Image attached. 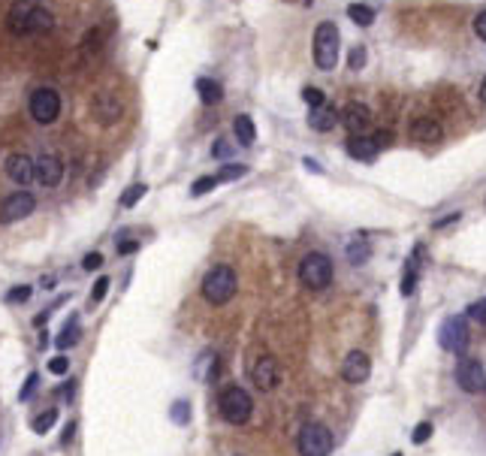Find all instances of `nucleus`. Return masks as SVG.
<instances>
[{"instance_id":"nucleus-30","label":"nucleus","mask_w":486,"mask_h":456,"mask_svg":"<svg viewBox=\"0 0 486 456\" xmlns=\"http://www.w3.org/2000/svg\"><path fill=\"white\" fill-rule=\"evenodd\" d=\"M302 100H305V103H308L311 109H318V106L326 103V94H323L320 88H305V91H302Z\"/></svg>"},{"instance_id":"nucleus-12","label":"nucleus","mask_w":486,"mask_h":456,"mask_svg":"<svg viewBox=\"0 0 486 456\" xmlns=\"http://www.w3.org/2000/svg\"><path fill=\"white\" fill-rule=\"evenodd\" d=\"M33 178H37L42 188H58L64 178V161L54 154H42L40 161H33Z\"/></svg>"},{"instance_id":"nucleus-8","label":"nucleus","mask_w":486,"mask_h":456,"mask_svg":"<svg viewBox=\"0 0 486 456\" xmlns=\"http://www.w3.org/2000/svg\"><path fill=\"white\" fill-rule=\"evenodd\" d=\"M30 115L40 124H54L61 115V97L52 88H37L30 94Z\"/></svg>"},{"instance_id":"nucleus-28","label":"nucleus","mask_w":486,"mask_h":456,"mask_svg":"<svg viewBox=\"0 0 486 456\" xmlns=\"http://www.w3.org/2000/svg\"><path fill=\"white\" fill-rule=\"evenodd\" d=\"M242 176H248V166L245 164H227L218 176H214V181L221 185V181H236V178H242Z\"/></svg>"},{"instance_id":"nucleus-23","label":"nucleus","mask_w":486,"mask_h":456,"mask_svg":"<svg viewBox=\"0 0 486 456\" xmlns=\"http://www.w3.org/2000/svg\"><path fill=\"white\" fill-rule=\"evenodd\" d=\"M233 133H236V139H239V145H254V139H257V127L248 115H239L233 121Z\"/></svg>"},{"instance_id":"nucleus-10","label":"nucleus","mask_w":486,"mask_h":456,"mask_svg":"<svg viewBox=\"0 0 486 456\" xmlns=\"http://www.w3.org/2000/svg\"><path fill=\"white\" fill-rule=\"evenodd\" d=\"M456 381L465 393H480L483 390V381H486V372H483V363L474 360V357H462L459 366H456Z\"/></svg>"},{"instance_id":"nucleus-26","label":"nucleus","mask_w":486,"mask_h":456,"mask_svg":"<svg viewBox=\"0 0 486 456\" xmlns=\"http://www.w3.org/2000/svg\"><path fill=\"white\" fill-rule=\"evenodd\" d=\"M371 257V248H369V242H366V239H354V242H350L347 245V260H350V263H366V260Z\"/></svg>"},{"instance_id":"nucleus-31","label":"nucleus","mask_w":486,"mask_h":456,"mask_svg":"<svg viewBox=\"0 0 486 456\" xmlns=\"http://www.w3.org/2000/svg\"><path fill=\"white\" fill-rule=\"evenodd\" d=\"M169 414H173V420H175L178 426L190 423V405H187V402H182V399H178V402L173 405V411H169Z\"/></svg>"},{"instance_id":"nucleus-14","label":"nucleus","mask_w":486,"mask_h":456,"mask_svg":"<svg viewBox=\"0 0 486 456\" xmlns=\"http://www.w3.org/2000/svg\"><path fill=\"white\" fill-rule=\"evenodd\" d=\"M338 118H342V124H345L350 133L359 136V133H363L369 124H371V109H369L366 103H347Z\"/></svg>"},{"instance_id":"nucleus-33","label":"nucleus","mask_w":486,"mask_h":456,"mask_svg":"<svg viewBox=\"0 0 486 456\" xmlns=\"http://www.w3.org/2000/svg\"><path fill=\"white\" fill-rule=\"evenodd\" d=\"M109 293V278H97V284H94V290H91V300H88V305H100L103 302V296Z\"/></svg>"},{"instance_id":"nucleus-38","label":"nucleus","mask_w":486,"mask_h":456,"mask_svg":"<svg viewBox=\"0 0 486 456\" xmlns=\"http://www.w3.org/2000/svg\"><path fill=\"white\" fill-rule=\"evenodd\" d=\"M347 64H350V70H363V64H366V49H363V45H354Z\"/></svg>"},{"instance_id":"nucleus-6","label":"nucleus","mask_w":486,"mask_h":456,"mask_svg":"<svg viewBox=\"0 0 486 456\" xmlns=\"http://www.w3.org/2000/svg\"><path fill=\"white\" fill-rule=\"evenodd\" d=\"M299 453L302 456H330L332 450V432L323 423H305L299 432Z\"/></svg>"},{"instance_id":"nucleus-35","label":"nucleus","mask_w":486,"mask_h":456,"mask_svg":"<svg viewBox=\"0 0 486 456\" xmlns=\"http://www.w3.org/2000/svg\"><path fill=\"white\" fill-rule=\"evenodd\" d=\"M468 317H471V321H478V324H486V296L468 305Z\"/></svg>"},{"instance_id":"nucleus-47","label":"nucleus","mask_w":486,"mask_h":456,"mask_svg":"<svg viewBox=\"0 0 486 456\" xmlns=\"http://www.w3.org/2000/svg\"><path fill=\"white\" fill-rule=\"evenodd\" d=\"M480 103H486V79L480 82Z\"/></svg>"},{"instance_id":"nucleus-24","label":"nucleus","mask_w":486,"mask_h":456,"mask_svg":"<svg viewBox=\"0 0 486 456\" xmlns=\"http://www.w3.org/2000/svg\"><path fill=\"white\" fill-rule=\"evenodd\" d=\"M79 336H82V329H79V317H73V321H66L64 329H61V336H58V348L66 350V348H73Z\"/></svg>"},{"instance_id":"nucleus-48","label":"nucleus","mask_w":486,"mask_h":456,"mask_svg":"<svg viewBox=\"0 0 486 456\" xmlns=\"http://www.w3.org/2000/svg\"><path fill=\"white\" fill-rule=\"evenodd\" d=\"M393 456H402V453H393Z\"/></svg>"},{"instance_id":"nucleus-3","label":"nucleus","mask_w":486,"mask_h":456,"mask_svg":"<svg viewBox=\"0 0 486 456\" xmlns=\"http://www.w3.org/2000/svg\"><path fill=\"white\" fill-rule=\"evenodd\" d=\"M218 411L221 417L227 420L233 426H242L251 420V411H254V402L242 387H224L221 390V399H218Z\"/></svg>"},{"instance_id":"nucleus-18","label":"nucleus","mask_w":486,"mask_h":456,"mask_svg":"<svg viewBox=\"0 0 486 456\" xmlns=\"http://www.w3.org/2000/svg\"><path fill=\"white\" fill-rule=\"evenodd\" d=\"M94 115L103 121V124H112L118 115H121V103H118V97H112L109 91H103V94H97V100H94Z\"/></svg>"},{"instance_id":"nucleus-7","label":"nucleus","mask_w":486,"mask_h":456,"mask_svg":"<svg viewBox=\"0 0 486 456\" xmlns=\"http://www.w3.org/2000/svg\"><path fill=\"white\" fill-rule=\"evenodd\" d=\"M468 341H471V336H468L465 317H447V321L438 326V345L450 353H465Z\"/></svg>"},{"instance_id":"nucleus-20","label":"nucleus","mask_w":486,"mask_h":456,"mask_svg":"<svg viewBox=\"0 0 486 456\" xmlns=\"http://www.w3.org/2000/svg\"><path fill=\"white\" fill-rule=\"evenodd\" d=\"M308 124H311V130H318V133H326V130H332L335 124H338V112L332 106H318V109H311V115H308Z\"/></svg>"},{"instance_id":"nucleus-46","label":"nucleus","mask_w":486,"mask_h":456,"mask_svg":"<svg viewBox=\"0 0 486 456\" xmlns=\"http://www.w3.org/2000/svg\"><path fill=\"white\" fill-rule=\"evenodd\" d=\"M305 166H308V169H311V173H320V164H314V161H311V157H308V161H305Z\"/></svg>"},{"instance_id":"nucleus-11","label":"nucleus","mask_w":486,"mask_h":456,"mask_svg":"<svg viewBox=\"0 0 486 456\" xmlns=\"http://www.w3.org/2000/svg\"><path fill=\"white\" fill-rule=\"evenodd\" d=\"M251 381L257 390H275L278 381H281V369H278V360L275 357H257L254 366H251Z\"/></svg>"},{"instance_id":"nucleus-40","label":"nucleus","mask_w":486,"mask_h":456,"mask_svg":"<svg viewBox=\"0 0 486 456\" xmlns=\"http://www.w3.org/2000/svg\"><path fill=\"white\" fill-rule=\"evenodd\" d=\"M212 154H214V157H230V154H233V142H227V139H214Z\"/></svg>"},{"instance_id":"nucleus-34","label":"nucleus","mask_w":486,"mask_h":456,"mask_svg":"<svg viewBox=\"0 0 486 456\" xmlns=\"http://www.w3.org/2000/svg\"><path fill=\"white\" fill-rule=\"evenodd\" d=\"M30 293H33L30 284H21V287H13V290L6 293V302H28Z\"/></svg>"},{"instance_id":"nucleus-9","label":"nucleus","mask_w":486,"mask_h":456,"mask_svg":"<svg viewBox=\"0 0 486 456\" xmlns=\"http://www.w3.org/2000/svg\"><path fill=\"white\" fill-rule=\"evenodd\" d=\"M37 209V200H33V193L28 190H16L9 193V197L0 200V224H16L21 218H28Z\"/></svg>"},{"instance_id":"nucleus-39","label":"nucleus","mask_w":486,"mask_h":456,"mask_svg":"<svg viewBox=\"0 0 486 456\" xmlns=\"http://www.w3.org/2000/svg\"><path fill=\"white\" fill-rule=\"evenodd\" d=\"M432 423H417V429H414V444H423V441H429V438H432Z\"/></svg>"},{"instance_id":"nucleus-21","label":"nucleus","mask_w":486,"mask_h":456,"mask_svg":"<svg viewBox=\"0 0 486 456\" xmlns=\"http://www.w3.org/2000/svg\"><path fill=\"white\" fill-rule=\"evenodd\" d=\"M420 257H423V248H414V257L408 260V269H405V278H402V296H411L417 290V278H420Z\"/></svg>"},{"instance_id":"nucleus-49","label":"nucleus","mask_w":486,"mask_h":456,"mask_svg":"<svg viewBox=\"0 0 486 456\" xmlns=\"http://www.w3.org/2000/svg\"><path fill=\"white\" fill-rule=\"evenodd\" d=\"M483 390H486V381H483Z\"/></svg>"},{"instance_id":"nucleus-25","label":"nucleus","mask_w":486,"mask_h":456,"mask_svg":"<svg viewBox=\"0 0 486 456\" xmlns=\"http://www.w3.org/2000/svg\"><path fill=\"white\" fill-rule=\"evenodd\" d=\"M347 16H350V21H354V25L369 28L371 21H375V9H369L366 4H350L347 6Z\"/></svg>"},{"instance_id":"nucleus-1","label":"nucleus","mask_w":486,"mask_h":456,"mask_svg":"<svg viewBox=\"0 0 486 456\" xmlns=\"http://www.w3.org/2000/svg\"><path fill=\"white\" fill-rule=\"evenodd\" d=\"M52 13L49 9L37 6L33 0H18L13 6V13H9V30L16 33V37H30V33H46L52 30Z\"/></svg>"},{"instance_id":"nucleus-19","label":"nucleus","mask_w":486,"mask_h":456,"mask_svg":"<svg viewBox=\"0 0 486 456\" xmlns=\"http://www.w3.org/2000/svg\"><path fill=\"white\" fill-rule=\"evenodd\" d=\"M194 378L202 381V384H212L214 378H218V353H199V360L194 363Z\"/></svg>"},{"instance_id":"nucleus-16","label":"nucleus","mask_w":486,"mask_h":456,"mask_svg":"<svg viewBox=\"0 0 486 456\" xmlns=\"http://www.w3.org/2000/svg\"><path fill=\"white\" fill-rule=\"evenodd\" d=\"M6 176L16 181V185H28L33 178V161L28 154H9L6 157Z\"/></svg>"},{"instance_id":"nucleus-41","label":"nucleus","mask_w":486,"mask_h":456,"mask_svg":"<svg viewBox=\"0 0 486 456\" xmlns=\"http://www.w3.org/2000/svg\"><path fill=\"white\" fill-rule=\"evenodd\" d=\"M100 266H103V254H97V251H94V254H85V260H82V269L85 272H94Z\"/></svg>"},{"instance_id":"nucleus-32","label":"nucleus","mask_w":486,"mask_h":456,"mask_svg":"<svg viewBox=\"0 0 486 456\" xmlns=\"http://www.w3.org/2000/svg\"><path fill=\"white\" fill-rule=\"evenodd\" d=\"M214 185H218V181H214V176H202V178H197L194 185H190V193H194V197H202V193L214 190Z\"/></svg>"},{"instance_id":"nucleus-29","label":"nucleus","mask_w":486,"mask_h":456,"mask_svg":"<svg viewBox=\"0 0 486 456\" xmlns=\"http://www.w3.org/2000/svg\"><path fill=\"white\" fill-rule=\"evenodd\" d=\"M145 190H149L145 185H130L127 190L121 193V206H124V209H133V206H137V203L145 197Z\"/></svg>"},{"instance_id":"nucleus-4","label":"nucleus","mask_w":486,"mask_h":456,"mask_svg":"<svg viewBox=\"0 0 486 456\" xmlns=\"http://www.w3.org/2000/svg\"><path fill=\"white\" fill-rule=\"evenodd\" d=\"M299 281L308 290L330 287V281H332V260L326 257V254H320V251H311V254H305L302 263H299Z\"/></svg>"},{"instance_id":"nucleus-36","label":"nucleus","mask_w":486,"mask_h":456,"mask_svg":"<svg viewBox=\"0 0 486 456\" xmlns=\"http://www.w3.org/2000/svg\"><path fill=\"white\" fill-rule=\"evenodd\" d=\"M37 387H40V375L33 372V375H28V384L21 387V393H18V399H21V402H28V399H30L33 393H37Z\"/></svg>"},{"instance_id":"nucleus-45","label":"nucleus","mask_w":486,"mask_h":456,"mask_svg":"<svg viewBox=\"0 0 486 456\" xmlns=\"http://www.w3.org/2000/svg\"><path fill=\"white\" fill-rule=\"evenodd\" d=\"M453 221H459V212H450V215H447V218H441V221H435L432 227H435V230H441V227H447V224H453Z\"/></svg>"},{"instance_id":"nucleus-5","label":"nucleus","mask_w":486,"mask_h":456,"mask_svg":"<svg viewBox=\"0 0 486 456\" xmlns=\"http://www.w3.org/2000/svg\"><path fill=\"white\" fill-rule=\"evenodd\" d=\"M314 64L320 70H335L338 64V28L332 21H320L314 30Z\"/></svg>"},{"instance_id":"nucleus-2","label":"nucleus","mask_w":486,"mask_h":456,"mask_svg":"<svg viewBox=\"0 0 486 456\" xmlns=\"http://www.w3.org/2000/svg\"><path fill=\"white\" fill-rule=\"evenodd\" d=\"M236 287H239V281H236V272L230 266H214L202 278V296L212 305H227L236 296Z\"/></svg>"},{"instance_id":"nucleus-13","label":"nucleus","mask_w":486,"mask_h":456,"mask_svg":"<svg viewBox=\"0 0 486 456\" xmlns=\"http://www.w3.org/2000/svg\"><path fill=\"white\" fill-rule=\"evenodd\" d=\"M369 375H371V360H369V353H363V350H350L347 360H345V366H342V378H345L347 384H363Z\"/></svg>"},{"instance_id":"nucleus-42","label":"nucleus","mask_w":486,"mask_h":456,"mask_svg":"<svg viewBox=\"0 0 486 456\" xmlns=\"http://www.w3.org/2000/svg\"><path fill=\"white\" fill-rule=\"evenodd\" d=\"M371 139H375L378 152H381V148H390V145H393V133H390V130H378L375 136H371Z\"/></svg>"},{"instance_id":"nucleus-22","label":"nucleus","mask_w":486,"mask_h":456,"mask_svg":"<svg viewBox=\"0 0 486 456\" xmlns=\"http://www.w3.org/2000/svg\"><path fill=\"white\" fill-rule=\"evenodd\" d=\"M197 94H199V100L206 106H214V103H221V97H224V88L214 82V79H197Z\"/></svg>"},{"instance_id":"nucleus-37","label":"nucleus","mask_w":486,"mask_h":456,"mask_svg":"<svg viewBox=\"0 0 486 456\" xmlns=\"http://www.w3.org/2000/svg\"><path fill=\"white\" fill-rule=\"evenodd\" d=\"M49 372L52 375H66V372H70V360H66L64 353H58L54 360H49Z\"/></svg>"},{"instance_id":"nucleus-44","label":"nucleus","mask_w":486,"mask_h":456,"mask_svg":"<svg viewBox=\"0 0 486 456\" xmlns=\"http://www.w3.org/2000/svg\"><path fill=\"white\" fill-rule=\"evenodd\" d=\"M133 251H139V242H118V254H121V257L133 254Z\"/></svg>"},{"instance_id":"nucleus-27","label":"nucleus","mask_w":486,"mask_h":456,"mask_svg":"<svg viewBox=\"0 0 486 456\" xmlns=\"http://www.w3.org/2000/svg\"><path fill=\"white\" fill-rule=\"evenodd\" d=\"M54 420H58V411L54 408H49V411H42V414H37L30 420V429L37 432V435H46V432L54 426Z\"/></svg>"},{"instance_id":"nucleus-15","label":"nucleus","mask_w":486,"mask_h":456,"mask_svg":"<svg viewBox=\"0 0 486 456\" xmlns=\"http://www.w3.org/2000/svg\"><path fill=\"white\" fill-rule=\"evenodd\" d=\"M347 154L354 157V161H363V164H371L378 157V145L371 136L359 133V136H350L347 139Z\"/></svg>"},{"instance_id":"nucleus-43","label":"nucleus","mask_w":486,"mask_h":456,"mask_svg":"<svg viewBox=\"0 0 486 456\" xmlns=\"http://www.w3.org/2000/svg\"><path fill=\"white\" fill-rule=\"evenodd\" d=\"M474 33H478L480 40H486V13H480L478 18H474Z\"/></svg>"},{"instance_id":"nucleus-17","label":"nucleus","mask_w":486,"mask_h":456,"mask_svg":"<svg viewBox=\"0 0 486 456\" xmlns=\"http://www.w3.org/2000/svg\"><path fill=\"white\" fill-rule=\"evenodd\" d=\"M411 136L417 142H438L441 136H444V130H441V124L435 121V118H414V124H411Z\"/></svg>"}]
</instances>
